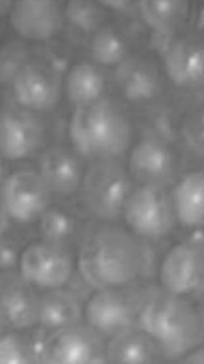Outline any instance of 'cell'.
<instances>
[{
	"mask_svg": "<svg viewBox=\"0 0 204 364\" xmlns=\"http://www.w3.org/2000/svg\"><path fill=\"white\" fill-rule=\"evenodd\" d=\"M78 270L94 290L147 284L143 240L116 223L96 222L81 239Z\"/></svg>",
	"mask_w": 204,
	"mask_h": 364,
	"instance_id": "1",
	"label": "cell"
},
{
	"mask_svg": "<svg viewBox=\"0 0 204 364\" xmlns=\"http://www.w3.org/2000/svg\"><path fill=\"white\" fill-rule=\"evenodd\" d=\"M138 327L155 341L164 361H178L203 348V314L197 303L155 282L142 284Z\"/></svg>",
	"mask_w": 204,
	"mask_h": 364,
	"instance_id": "2",
	"label": "cell"
},
{
	"mask_svg": "<svg viewBox=\"0 0 204 364\" xmlns=\"http://www.w3.org/2000/svg\"><path fill=\"white\" fill-rule=\"evenodd\" d=\"M134 133L129 107L111 95L75 107L67 125L72 149L89 162L120 159L128 151Z\"/></svg>",
	"mask_w": 204,
	"mask_h": 364,
	"instance_id": "3",
	"label": "cell"
},
{
	"mask_svg": "<svg viewBox=\"0 0 204 364\" xmlns=\"http://www.w3.org/2000/svg\"><path fill=\"white\" fill-rule=\"evenodd\" d=\"M135 185L120 159L91 161L81 181V201L97 222L117 223Z\"/></svg>",
	"mask_w": 204,
	"mask_h": 364,
	"instance_id": "4",
	"label": "cell"
},
{
	"mask_svg": "<svg viewBox=\"0 0 204 364\" xmlns=\"http://www.w3.org/2000/svg\"><path fill=\"white\" fill-rule=\"evenodd\" d=\"M121 218L140 240L157 243L165 239L176 225L171 188L135 183Z\"/></svg>",
	"mask_w": 204,
	"mask_h": 364,
	"instance_id": "5",
	"label": "cell"
},
{
	"mask_svg": "<svg viewBox=\"0 0 204 364\" xmlns=\"http://www.w3.org/2000/svg\"><path fill=\"white\" fill-rule=\"evenodd\" d=\"M192 231L167 250L157 276L161 288L197 303L203 293V233L201 229Z\"/></svg>",
	"mask_w": 204,
	"mask_h": 364,
	"instance_id": "6",
	"label": "cell"
},
{
	"mask_svg": "<svg viewBox=\"0 0 204 364\" xmlns=\"http://www.w3.org/2000/svg\"><path fill=\"white\" fill-rule=\"evenodd\" d=\"M142 284L125 288L95 290L84 309L85 325L106 341L137 328Z\"/></svg>",
	"mask_w": 204,
	"mask_h": 364,
	"instance_id": "7",
	"label": "cell"
},
{
	"mask_svg": "<svg viewBox=\"0 0 204 364\" xmlns=\"http://www.w3.org/2000/svg\"><path fill=\"white\" fill-rule=\"evenodd\" d=\"M185 152L179 144L155 138H140L127 164L136 184L171 188L184 174Z\"/></svg>",
	"mask_w": 204,
	"mask_h": 364,
	"instance_id": "8",
	"label": "cell"
},
{
	"mask_svg": "<svg viewBox=\"0 0 204 364\" xmlns=\"http://www.w3.org/2000/svg\"><path fill=\"white\" fill-rule=\"evenodd\" d=\"M112 90L125 106L139 108L164 97L167 89L156 58L135 51L113 68Z\"/></svg>",
	"mask_w": 204,
	"mask_h": 364,
	"instance_id": "9",
	"label": "cell"
},
{
	"mask_svg": "<svg viewBox=\"0 0 204 364\" xmlns=\"http://www.w3.org/2000/svg\"><path fill=\"white\" fill-rule=\"evenodd\" d=\"M48 135L43 114L28 110L13 102L0 109V156L21 161L42 148Z\"/></svg>",
	"mask_w": 204,
	"mask_h": 364,
	"instance_id": "10",
	"label": "cell"
},
{
	"mask_svg": "<svg viewBox=\"0 0 204 364\" xmlns=\"http://www.w3.org/2000/svg\"><path fill=\"white\" fill-rule=\"evenodd\" d=\"M11 88L13 102L44 115L61 102L62 73L43 59L33 57L18 73Z\"/></svg>",
	"mask_w": 204,
	"mask_h": 364,
	"instance_id": "11",
	"label": "cell"
},
{
	"mask_svg": "<svg viewBox=\"0 0 204 364\" xmlns=\"http://www.w3.org/2000/svg\"><path fill=\"white\" fill-rule=\"evenodd\" d=\"M20 274L36 289L64 288L74 274V261L67 247L45 241L30 244L21 253Z\"/></svg>",
	"mask_w": 204,
	"mask_h": 364,
	"instance_id": "12",
	"label": "cell"
},
{
	"mask_svg": "<svg viewBox=\"0 0 204 364\" xmlns=\"http://www.w3.org/2000/svg\"><path fill=\"white\" fill-rule=\"evenodd\" d=\"M106 340L87 325L67 327L47 334L42 364H103Z\"/></svg>",
	"mask_w": 204,
	"mask_h": 364,
	"instance_id": "13",
	"label": "cell"
},
{
	"mask_svg": "<svg viewBox=\"0 0 204 364\" xmlns=\"http://www.w3.org/2000/svg\"><path fill=\"white\" fill-rule=\"evenodd\" d=\"M0 189L8 218L19 224L38 222L51 206L52 194L36 171L21 169L11 173Z\"/></svg>",
	"mask_w": 204,
	"mask_h": 364,
	"instance_id": "14",
	"label": "cell"
},
{
	"mask_svg": "<svg viewBox=\"0 0 204 364\" xmlns=\"http://www.w3.org/2000/svg\"><path fill=\"white\" fill-rule=\"evenodd\" d=\"M162 59L172 87L203 90L204 48L201 38L181 33L172 41Z\"/></svg>",
	"mask_w": 204,
	"mask_h": 364,
	"instance_id": "15",
	"label": "cell"
},
{
	"mask_svg": "<svg viewBox=\"0 0 204 364\" xmlns=\"http://www.w3.org/2000/svg\"><path fill=\"white\" fill-rule=\"evenodd\" d=\"M13 29L24 40L47 42L64 25L63 7L54 0L13 2L10 12Z\"/></svg>",
	"mask_w": 204,
	"mask_h": 364,
	"instance_id": "16",
	"label": "cell"
},
{
	"mask_svg": "<svg viewBox=\"0 0 204 364\" xmlns=\"http://www.w3.org/2000/svg\"><path fill=\"white\" fill-rule=\"evenodd\" d=\"M40 295L21 274L6 272L0 277V316L4 325L17 331L38 325Z\"/></svg>",
	"mask_w": 204,
	"mask_h": 364,
	"instance_id": "17",
	"label": "cell"
},
{
	"mask_svg": "<svg viewBox=\"0 0 204 364\" xmlns=\"http://www.w3.org/2000/svg\"><path fill=\"white\" fill-rule=\"evenodd\" d=\"M36 171L52 196L67 198L79 193L85 169L74 149L52 145L40 154Z\"/></svg>",
	"mask_w": 204,
	"mask_h": 364,
	"instance_id": "18",
	"label": "cell"
},
{
	"mask_svg": "<svg viewBox=\"0 0 204 364\" xmlns=\"http://www.w3.org/2000/svg\"><path fill=\"white\" fill-rule=\"evenodd\" d=\"M65 90L74 108L93 103L110 95L112 71L92 60L76 63L68 68Z\"/></svg>",
	"mask_w": 204,
	"mask_h": 364,
	"instance_id": "19",
	"label": "cell"
},
{
	"mask_svg": "<svg viewBox=\"0 0 204 364\" xmlns=\"http://www.w3.org/2000/svg\"><path fill=\"white\" fill-rule=\"evenodd\" d=\"M131 116L134 129L137 131L140 138H155L179 144L183 115L165 95L136 108Z\"/></svg>",
	"mask_w": 204,
	"mask_h": 364,
	"instance_id": "20",
	"label": "cell"
},
{
	"mask_svg": "<svg viewBox=\"0 0 204 364\" xmlns=\"http://www.w3.org/2000/svg\"><path fill=\"white\" fill-rule=\"evenodd\" d=\"M83 301L64 288L40 295L38 325L45 333L83 324Z\"/></svg>",
	"mask_w": 204,
	"mask_h": 364,
	"instance_id": "21",
	"label": "cell"
},
{
	"mask_svg": "<svg viewBox=\"0 0 204 364\" xmlns=\"http://www.w3.org/2000/svg\"><path fill=\"white\" fill-rule=\"evenodd\" d=\"M202 171L184 173L171 188L176 223L189 230L202 229L204 218Z\"/></svg>",
	"mask_w": 204,
	"mask_h": 364,
	"instance_id": "22",
	"label": "cell"
},
{
	"mask_svg": "<svg viewBox=\"0 0 204 364\" xmlns=\"http://www.w3.org/2000/svg\"><path fill=\"white\" fill-rule=\"evenodd\" d=\"M106 358L108 364H160L163 361L155 341L139 327L108 339Z\"/></svg>",
	"mask_w": 204,
	"mask_h": 364,
	"instance_id": "23",
	"label": "cell"
},
{
	"mask_svg": "<svg viewBox=\"0 0 204 364\" xmlns=\"http://www.w3.org/2000/svg\"><path fill=\"white\" fill-rule=\"evenodd\" d=\"M140 16L156 33L180 34L188 21L190 3L187 0H142Z\"/></svg>",
	"mask_w": 204,
	"mask_h": 364,
	"instance_id": "24",
	"label": "cell"
},
{
	"mask_svg": "<svg viewBox=\"0 0 204 364\" xmlns=\"http://www.w3.org/2000/svg\"><path fill=\"white\" fill-rule=\"evenodd\" d=\"M91 60L103 67L115 68L133 51L120 27L115 22H106L89 42Z\"/></svg>",
	"mask_w": 204,
	"mask_h": 364,
	"instance_id": "25",
	"label": "cell"
},
{
	"mask_svg": "<svg viewBox=\"0 0 204 364\" xmlns=\"http://www.w3.org/2000/svg\"><path fill=\"white\" fill-rule=\"evenodd\" d=\"M25 331L0 336V364H42V346L47 333L40 328L31 335Z\"/></svg>",
	"mask_w": 204,
	"mask_h": 364,
	"instance_id": "26",
	"label": "cell"
},
{
	"mask_svg": "<svg viewBox=\"0 0 204 364\" xmlns=\"http://www.w3.org/2000/svg\"><path fill=\"white\" fill-rule=\"evenodd\" d=\"M64 24L67 23L71 33L81 40L88 38L96 33L106 21V8L101 2L90 0H72L63 8Z\"/></svg>",
	"mask_w": 204,
	"mask_h": 364,
	"instance_id": "27",
	"label": "cell"
},
{
	"mask_svg": "<svg viewBox=\"0 0 204 364\" xmlns=\"http://www.w3.org/2000/svg\"><path fill=\"white\" fill-rule=\"evenodd\" d=\"M38 230L45 242L67 245L79 233V222L70 211L61 207L50 206L38 220Z\"/></svg>",
	"mask_w": 204,
	"mask_h": 364,
	"instance_id": "28",
	"label": "cell"
},
{
	"mask_svg": "<svg viewBox=\"0 0 204 364\" xmlns=\"http://www.w3.org/2000/svg\"><path fill=\"white\" fill-rule=\"evenodd\" d=\"M33 58V52L23 40H11L0 48V86L11 87L13 80L26 63Z\"/></svg>",
	"mask_w": 204,
	"mask_h": 364,
	"instance_id": "29",
	"label": "cell"
},
{
	"mask_svg": "<svg viewBox=\"0 0 204 364\" xmlns=\"http://www.w3.org/2000/svg\"><path fill=\"white\" fill-rule=\"evenodd\" d=\"M179 145L184 152L200 159L203 157V108L183 115Z\"/></svg>",
	"mask_w": 204,
	"mask_h": 364,
	"instance_id": "30",
	"label": "cell"
},
{
	"mask_svg": "<svg viewBox=\"0 0 204 364\" xmlns=\"http://www.w3.org/2000/svg\"><path fill=\"white\" fill-rule=\"evenodd\" d=\"M21 253L19 247L13 241L0 240V269L11 272L19 267Z\"/></svg>",
	"mask_w": 204,
	"mask_h": 364,
	"instance_id": "31",
	"label": "cell"
},
{
	"mask_svg": "<svg viewBox=\"0 0 204 364\" xmlns=\"http://www.w3.org/2000/svg\"><path fill=\"white\" fill-rule=\"evenodd\" d=\"M101 4L106 9H111L116 15L139 10L138 2L130 1V0H108V1H101Z\"/></svg>",
	"mask_w": 204,
	"mask_h": 364,
	"instance_id": "32",
	"label": "cell"
},
{
	"mask_svg": "<svg viewBox=\"0 0 204 364\" xmlns=\"http://www.w3.org/2000/svg\"><path fill=\"white\" fill-rule=\"evenodd\" d=\"M179 364H203V348L195 350L178 360Z\"/></svg>",
	"mask_w": 204,
	"mask_h": 364,
	"instance_id": "33",
	"label": "cell"
},
{
	"mask_svg": "<svg viewBox=\"0 0 204 364\" xmlns=\"http://www.w3.org/2000/svg\"><path fill=\"white\" fill-rule=\"evenodd\" d=\"M8 225V215L4 207V204L0 198V238L6 231Z\"/></svg>",
	"mask_w": 204,
	"mask_h": 364,
	"instance_id": "34",
	"label": "cell"
},
{
	"mask_svg": "<svg viewBox=\"0 0 204 364\" xmlns=\"http://www.w3.org/2000/svg\"><path fill=\"white\" fill-rule=\"evenodd\" d=\"M7 176L6 168V165H4V159L0 156V188H1V186Z\"/></svg>",
	"mask_w": 204,
	"mask_h": 364,
	"instance_id": "35",
	"label": "cell"
},
{
	"mask_svg": "<svg viewBox=\"0 0 204 364\" xmlns=\"http://www.w3.org/2000/svg\"><path fill=\"white\" fill-rule=\"evenodd\" d=\"M13 4V2L11 1L0 2V14L6 15L8 13V15H10Z\"/></svg>",
	"mask_w": 204,
	"mask_h": 364,
	"instance_id": "36",
	"label": "cell"
},
{
	"mask_svg": "<svg viewBox=\"0 0 204 364\" xmlns=\"http://www.w3.org/2000/svg\"><path fill=\"white\" fill-rule=\"evenodd\" d=\"M4 326H6V325H4L2 318L0 316V335H1Z\"/></svg>",
	"mask_w": 204,
	"mask_h": 364,
	"instance_id": "37",
	"label": "cell"
},
{
	"mask_svg": "<svg viewBox=\"0 0 204 364\" xmlns=\"http://www.w3.org/2000/svg\"><path fill=\"white\" fill-rule=\"evenodd\" d=\"M103 364H108L107 363H104Z\"/></svg>",
	"mask_w": 204,
	"mask_h": 364,
	"instance_id": "38",
	"label": "cell"
}]
</instances>
